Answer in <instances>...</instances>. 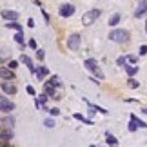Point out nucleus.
<instances>
[{
  "label": "nucleus",
  "instance_id": "obj_1",
  "mask_svg": "<svg viewBox=\"0 0 147 147\" xmlns=\"http://www.w3.org/2000/svg\"><path fill=\"white\" fill-rule=\"evenodd\" d=\"M100 15H102L100 9H91V11H87V13H84V16H82V24H84V26L94 24V22L100 18Z\"/></svg>",
  "mask_w": 147,
  "mask_h": 147
},
{
  "label": "nucleus",
  "instance_id": "obj_2",
  "mask_svg": "<svg viewBox=\"0 0 147 147\" xmlns=\"http://www.w3.org/2000/svg\"><path fill=\"white\" fill-rule=\"evenodd\" d=\"M109 38H111L113 42L122 44V42H127V40H129V33H127L125 29H115V31L109 33Z\"/></svg>",
  "mask_w": 147,
  "mask_h": 147
},
{
  "label": "nucleus",
  "instance_id": "obj_3",
  "mask_svg": "<svg viewBox=\"0 0 147 147\" xmlns=\"http://www.w3.org/2000/svg\"><path fill=\"white\" fill-rule=\"evenodd\" d=\"M80 44H82L80 35H71L69 38H67V47H69L71 51H76L78 47H80Z\"/></svg>",
  "mask_w": 147,
  "mask_h": 147
},
{
  "label": "nucleus",
  "instance_id": "obj_4",
  "mask_svg": "<svg viewBox=\"0 0 147 147\" xmlns=\"http://www.w3.org/2000/svg\"><path fill=\"white\" fill-rule=\"evenodd\" d=\"M13 109H15V104H13V102H9L5 96L0 98V111H2L4 115H7V113H9V111H13Z\"/></svg>",
  "mask_w": 147,
  "mask_h": 147
},
{
  "label": "nucleus",
  "instance_id": "obj_5",
  "mask_svg": "<svg viewBox=\"0 0 147 147\" xmlns=\"http://www.w3.org/2000/svg\"><path fill=\"white\" fill-rule=\"evenodd\" d=\"M58 13H60V16L67 18V16H71L73 13H75V7H73L71 4H62V5H60V9H58Z\"/></svg>",
  "mask_w": 147,
  "mask_h": 147
},
{
  "label": "nucleus",
  "instance_id": "obj_6",
  "mask_svg": "<svg viewBox=\"0 0 147 147\" xmlns=\"http://www.w3.org/2000/svg\"><path fill=\"white\" fill-rule=\"evenodd\" d=\"M0 140H2V145H7L11 140H13V133L7 131V129H2V133H0Z\"/></svg>",
  "mask_w": 147,
  "mask_h": 147
},
{
  "label": "nucleus",
  "instance_id": "obj_7",
  "mask_svg": "<svg viewBox=\"0 0 147 147\" xmlns=\"http://www.w3.org/2000/svg\"><path fill=\"white\" fill-rule=\"evenodd\" d=\"M2 91H4L5 94H15V93H16V87L13 86V84H7V80H4V82H2Z\"/></svg>",
  "mask_w": 147,
  "mask_h": 147
},
{
  "label": "nucleus",
  "instance_id": "obj_8",
  "mask_svg": "<svg viewBox=\"0 0 147 147\" xmlns=\"http://www.w3.org/2000/svg\"><path fill=\"white\" fill-rule=\"evenodd\" d=\"M0 75H2V80H13V69H7V67H2V71H0Z\"/></svg>",
  "mask_w": 147,
  "mask_h": 147
},
{
  "label": "nucleus",
  "instance_id": "obj_9",
  "mask_svg": "<svg viewBox=\"0 0 147 147\" xmlns=\"http://www.w3.org/2000/svg\"><path fill=\"white\" fill-rule=\"evenodd\" d=\"M145 13H147V0H144V2L138 4V9H136V13H134V15L140 18V16H144Z\"/></svg>",
  "mask_w": 147,
  "mask_h": 147
},
{
  "label": "nucleus",
  "instance_id": "obj_10",
  "mask_svg": "<svg viewBox=\"0 0 147 147\" xmlns=\"http://www.w3.org/2000/svg\"><path fill=\"white\" fill-rule=\"evenodd\" d=\"M35 75H36V78H38V80H44V76H46V75H49V69H47L46 65H40V67H38V71L35 73Z\"/></svg>",
  "mask_w": 147,
  "mask_h": 147
},
{
  "label": "nucleus",
  "instance_id": "obj_11",
  "mask_svg": "<svg viewBox=\"0 0 147 147\" xmlns=\"http://www.w3.org/2000/svg\"><path fill=\"white\" fill-rule=\"evenodd\" d=\"M20 62H24V64H26L27 67H29V71H31V73H36V71H35V65H33V62H31V58H29V56L22 55V56H20Z\"/></svg>",
  "mask_w": 147,
  "mask_h": 147
},
{
  "label": "nucleus",
  "instance_id": "obj_12",
  "mask_svg": "<svg viewBox=\"0 0 147 147\" xmlns=\"http://www.w3.org/2000/svg\"><path fill=\"white\" fill-rule=\"evenodd\" d=\"M2 16L5 20H16V18H18V13H16V11H4Z\"/></svg>",
  "mask_w": 147,
  "mask_h": 147
},
{
  "label": "nucleus",
  "instance_id": "obj_13",
  "mask_svg": "<svg viewBox=\"0 0 147 147\" xmlns=\"http://www.w3.org/2000/svg\"><path fill=\"white\" fill-rule=\"evenodd\" d=\"M46 93H47V96L58 98V96H56V91H55V86H53V84H47L46 82Z\"/></svg>",
  "mask_w": 147,
  "mask_h": 147
},
{
  "label": "nucleus",
  "instance_id": "obj_14",
  "mask_svg": "<svg viewBox=\"0 0 147 147\" xmlns=\"http://www.w3.org/2000/svg\"><path fill=\"white\" fill-rule=\"evenodd\" d=\"M13 123H15V118H13V116H9V118H7V116H4V118H2V127H4V129L11 127Z\"/></svg>",
  "mask_w": 147,
  "mask_h": 147
},
{
  "label": "nucleus",
  "instance_id": "obj_15",
  "mask_svg": "<svg viewBox=\"0 0 147 147\" xmlns=\"http://www.w3.org/2000/svg\"><path fill=\"white\" fill-rule=\"evenodd\" d=\"M15 42H16V44H20V47H22V49L26 47V44H24V33H22V31H18V33L15 35Z\"/></svg>",
  "mask_w": 147,
  "mask_h": 147
},
{
  "label": "nucleus",
  "instance_id": "obj_16",
  "mask_svg": "<svg viewBox=\"0 0 147 147\" xmlns=\"http://www.w3.org/2000/svg\"><path fill=\"white\" fill-rule=\"evenodd\" d=\"M84 65H86L89 71H93V69H94V67H96L98 64H96V60H94V58H87L86 62H84Z\"/></svg>",
  "mask_w": 147,
  "mask_h": 147
},
{
  "label": "nucleus",
  "instance_id": "obj_17",
  "mask_svg": "<svg viewBox=\"0 0 147 147\" xmlns=\"http://www.w3.org/2000/svg\"><path fill=\"white\" fill-rule=\"evenodd\" d=\"M131 120H133L134 123H136V125H138V127H142V129H144V127H147V123H145L144 120H140V118H138L136 115H131Z\"/></svg>",
  "mask_w": 147,
  "mask_h": 147
},
{
  "label": "nucleus",
  "instance_id": "obj_18",
  "mask_svg": "<svg viewBox=\"0 0 147 147\" xmlns=\"http://www.w3.org/2000/svg\"><path fill=\"white\" fill-rule=\"evenodd\" d=\"M5 27H9V29H16V31H24V27H22L20 24H16L15 20H11L9 24H5Z\"/></svg>",
  "mask_w": 147,
  "mask_h": 147
},
{
  "label": "nucleus",
  "instance_id": "obj_19",
  "mask_svg": "<svg viewBox=\"0 0 147 147\" xmlns=\"http://www.w3.org/2000/svg\"><path fill=\"white\" fill-rule=\"evenodd\" d=\"M125 71H127L129 76H134V75L138 73V67H136V65H125Z\"/></svg>",
  "mask_w": 147,
  "mask_h": 147
},
{
  "label": "nucleus",
  "instance_id": "obj_20",
  "mask_svg": "<svg viewBox=\"0 0 147 147\" xmlns=\"http://www.w3.org/2000/svg\"><path fill=\"white\" fill-rule=\"evenodd\" d=\"M75 118H76V120H80V122H86V123H89V125H91V120H89V118H86V116H84V115H80V113H76V115H75Z\"/></svg>",
  "mask_w": 147,
  "mask_h": 147
},
{
  "label": "nucleus",
  "instance_id": "obj_21",
  "mask_svg": "<svg viewBox=\"0 0 147 147\" xmlns=\"http://www.w3.org/2000/svg\"><path fill=\"white\" fill-rule=\"evenodd\" d=\"M118 22H120V15L116 13V15H113L111 18H109V26H116Z\"/></svg>",
  "mask_w": 147,
  "mask_h": 147
},
{
  "label": "nucleus",
  "instance_id": "obj_22",
  "mask_svg": "<svg viewBox=\"0 0 147 147\" xmlns=\"http://www.w3.org/2000/svg\"><path fill=\"white\" fill-rule=\"evenodd\" d=\"M105 142H107V145H116V144H118V140L113 136V134H107V140H105Z\"/></svg>",
  "mask_w": 147,
  "mask_h": 147
},
{
  "label": "nucleus",
  "instance_id": "obj_23",
  "mask_svg": "<svg viewBox=\"0 0 147 147\" xmlns=\"http://www.w3.org/2000/svg\"><path fill=\"white\" fill-rule=\"evenodd\" d=\"M127 84H129V87H133V89H136V87H140V84L134 80L133 76H129V80H127Z\"/></svg>",
  "mask_w": 147,
  "mask_h": 147
},
{
  "label": "nucleus",
  "instance_id": "obj_24",
  "mask_svg": "<svg viewBox=\"0 0 147 147\" xmlns=\"http://www.w3.org/2000/svg\"><path fill=\"white\" fill-rule=\"evenodd\" d=\"M47 84H53L55 87H58V86H60V78H58V76H51Z\"/></svg>",
  "mask_w": 147,
  "mask_h": 147
},
{
  "label": "nucleus",
  "instance_id": "obj_25",
  "mask_svg": "<svg viewBox=\"0 0 147 147\" xmlns=\"http://www.w3.org/2000/svg\"><path fill=\"white\" fill-rule=\"evenodd\" d=\"M44 125H46V127H55V120L47 118V120H44Z\"/></svg>",
  "mask_w": 147,
  "mask_h": 147
},
{
  "label": "nucleus",
  "instance_id": "obj_26",
  "mask_svg": "<svg viewBox=\"0 0 147 147\" xmlns=\"http://www.w3.org/2000/svg\"><path fill=\"white\" fill-rule=\"evenodd\" d=\"M127 60H129V58H125V56H120V58L116 60V64H118V65H125V62H127Z\"/></svg>",
  "mask_w": 147,
  "mask_h": 147
},
{
  "label": "nucleus",
  "instance_id": "obj_27",
  "mask_svg": "<svg viewBox=\"0 0 147 147\" xmlns=\"http://www.w3.org/2000/svg\"><path fill=\"white\" fill-rule=\"evenodd\" d=\"M47 113H49V115H51V116H58V115H60V111H58V109H56V107H53V109H49Z\"/></svg>",
  "mask_w": 147,
  "mask_h": 147
},
{
  "label": "nucleus",
  "instance_id": "obj_28",
  "mask_svg": "<svg viewBox=\"0 0 147 147\" xmlns=\"http://www.w3.org/2000/svg\"><path fill=\"white\" fill-rule=\"evenodd\" d=\"M136 129H138V125H136V123H134V122L131 120V122H129V131L133 133V131H136Z\"/></svg>",
  "mask_w": 147,
  "mask_h": 147
},
{
  "label": "nucleus",
  "instance_id": "obj_29",
  "mask_svg": "<svg viewBox=\"0 0 147 147\" xmlns=\"http://www.w3.org/2000/svg\"><path fill=\"white\" fill-rule=\"evenodd\" d=\"M36 56H38V60H44V56H46V53H44L42 49H36Z\"/></svg>",
  "mask_w": 147,
  "mask_h": 147
},
{
  "label": "nucleus",
  "instance_id": "obj_30",
  "mask_svg": "<svg viewBox=\"0 0 147 147\" xmlns=\"http://www.w3.org/2000/svg\"><path fill=\"white\" fill-rule=\"evenodd\" d=\"M27 46H29L31 49H35V51L38 49V47H36V42H35V40H33V38H31V40H29V44H27Z\"/></svg>",
  "mask_w": 147,
  "mask_h": 147
},
{
  "label": "nucleus",
  "instance_id": "obj_31",
  "mask_svg": "<svg viewBox=\"0 0 147 147\" xmlns=\"http://www.w3.org/2000/svg\"><path fill=\"white\" fill-rule=\"evenodd\" d=\"M26 91L29 93V94H33V96H35V94H36V91H35V89H33L31 86H27V87H26Z\"/></svg>",
  "mask_w": 147,
  "mask_h": 147
},
{
  "label": "nucleus",
  "instance_id": "obj_32",
  "mask_svg": "<svg viewBox=\"0 0 147 147\" xmlns=\"http://www.w3.org/2000/svg\"><path fill=\"white\" fill-rule=\"evenodd\" d=\"M16 65H18V62H16V60H11L9 62V67H11V69H16Z\"/></svg>",
  "mask_w": 147,
  "mask_h": 147
},
{
  "label": "nucleus",
  "instance_id": "obj_33",
  "mask_svg": "<svg viewBox=\"0 0 147 147\" xmlns=\"http://www.w3.org/2000/svg\"><path fill=\"white\" fill-rule=\"evenodd\" d=\"M127 58H129V62H131V64H134V62H136V58H138V56H134V55H131V56H127Z\"/></svg>",
  "mask_w": 147,
  "mask_h": 147
},
{
  "label": "nucleus",
  "instance_id": "obj_34",
  "mask_svg": "<svg viewBox=\"0 0 147 147\" xmlns=\"http://www.w3.org/2000/svg\"><path fill=\"white\" fill-rule=\"evenodd\" d=\"M140 55H147V46H142V47H140Z\"/></svg>",
  "mask_w": 147,
  "mask_h": 147
},
{
  "label": "nucleus",
  "instance_id": "obj_35",
  "mask_svg": "<svg viewBox=\"0 0 147 147\" xmlns=\"http://www.w3.org/2000/svg\"><path fill=\"white\" fill-rule=\"evenodd\" d=\"M27 26H29V27H35V20L29 18V20H27Z\"/></svg>",
  "mask_w": 147,
  "mask_h": 147
},
{
  "label": "nucleus",
  "instance_id": "obj_36",
  "mask_svg": "<svg viewBox=\"0 0 147 147\" xmlns=\"http://www.w3.org/2000/svg\"><path fill=\"white\" fill-rule=\"evenodd\" d=\"M142 113H145V115H147V109H144V111H142Z\"/></svg>",
  "mask_w": 147,
  "mask_h": 147
},
{
  "label": "nucleus",
  "instance_id": "obj_37",
  "mask_svg": "<svg viewBox=\"0 0 147 147\" xmlns=\"http://www.w3.org/2000/svg\"><path fill=\"white\" fill-rule=\"evenodd\" d=\"M145 31H147V24H145Z\"/></svg>",
  "mask_w": 147,
  "mask_h": 147
}]
</instances>
